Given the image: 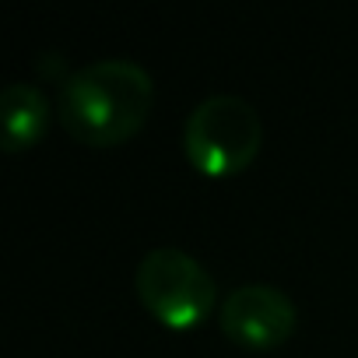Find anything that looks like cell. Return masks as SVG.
I'll list each match as a JSON object with an SVG mask.
<instances>
[{"instance_id":"1","label":"cell","mask_w":358,"mask_h":358,"mask_svg":"<svg viewBox=\"0 0 358 358\" xmlns=\"http://www.w3.org/2000/svg\"><path fill=\"white\" fill-rule=\"evenodd\" d=\"M155 102L151 71L130 57H102L60 81L57 120L64 130L92 148H113L130 141Z\"/></svg>"},{"instance_id":"2","label":"cell","mask_w":358,"mask_h":358,"mask_svg":"<svg viewBox=\"0 0 358 358\" xmlns=\"http://www.w3.org/2000/svg\"><path fill=\"white\" fill-rule=\"evenodd\" d=\"M260 141L264 123L257 106L232 92H215L201 99L183 123V151L190 165L215 179L250 169Z\"/></svg>"},{"instance_id":"3","label":"cell","mask_w":358,"mask_h":358,"mask_svg":"<svg viewBox=\"0 0 358 358\" xmlns=\"http://www.w3.org/2000/svg\"><path fill=\"white\" fill-rule=\"evenodd\" d=\"M134 288L141 306L169 330H190L218 306L211 271L179 246H151L134 271Z\"/></svg>"},{"instance_id":"4","label":"cell","mask_w":358,"mask_h":358,"mask_svg":"<svg viewBox=\"0 0 358 358\" xmlns=\"http://www.w3.org/2000/svg\"><path fill=\"white\" fill-rule=\"evenodd\" d=\"M222 334L250 351H271L285 344L299 323V309L288 292L267 281H243L236 285L225 302L218 306Z\"/></svg>"},{"instance_id":"5","label":"cell","mask_w":358,"mask_h":358,"mask_svg":"<svg viewBox=\"0 0 358 358\" xmlns=\"http://www.w3.org/2000/svg\"><path fill=\"white\" fill-rule=\"evenodd\" d=\"M53 120L50 95L32 81H11L0 92V148L25 151L43 141Z\"/></svg>"}]
</instances>
